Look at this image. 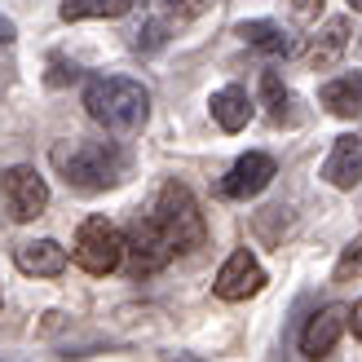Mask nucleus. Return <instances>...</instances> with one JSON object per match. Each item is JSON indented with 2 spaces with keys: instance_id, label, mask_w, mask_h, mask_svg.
<instances>
[{
  "instance_id": "obj_1",
  "label": "nucleus",
  "mask_w": 362,
  "mask_h": 362,
  "mask_svg": "<svg viewBox=\"0 0 362 362\" xmlns=\"http://www.w3.org/2000/svg\"><path fill=\"white\" fill-rule=\"evenodd\" d=\"M53 168L66 181L71 190L80 194H102L115 190L124 177H129V155H124L115 141H58L49 151Z\"/></svg>"
},
{
  "instance_id": "obj_2",
  "label": "nucleus",
  "mask_w": 362,
  "mask_h": 362,
  "mask_svg": "<svg viewBox=\"0 0 362 362\" xmlns=\"http://www.w3.org/2000/svg\"><path fill=\"white\" fill-rule=\"evenodd\" d=\"M84 111L93 124H102L106 133L115 137H129L146 129V115H151V93L146 84L137 80H124V76H98L84 84Z\"/></svg>"
},
{
  "instance_id": "obj_3",
  "label": "nucleus",
  "mask_w": 362,
  "mask_h": 362,
  "mask_svg": "<svg viewBox=\"0 0 362 362\" xmlns=\"http://www.w3.org/2000/svg\"><path fill=\"white\" fill-rule=\"evenodd\" d=\"M155 226L164 230V239L173 243V252H199L208 239V221H204V208H199V199L190 194V186H181V181H164L155 194Z\"/></svg>"
},
{
  "instance_id": "obj_4",
  "label": "nucleus",
  "mask_w": 362,
  "mask_h": 362,
  "mask_svg": "<svg viewBox=\"0 0 362 362\" xmlns=\"http://www.w3.org/2000/svg\"><path fill=\"white\" fill-rule=\"evenodd\" d=\"M129 257V247H124V230L115 221H106V216H84L80 230H76V265L84 274H111L119 269V261Z\"/></svg>"
},
{
  "instance_id": "obj_5",
  "label": "nucleus",
  "mask_w": 362,
  "mask_h": 362,
  "mask_svg": "<svg viewBox=\"0 0 362 362\" xmlns=\"http://www.w3.org/2000/svg\"><path fill=\"white\" fill-rule=\"evenodd\" d=\"M0 199H5L13 221H35L49 208V186L31 164H13L0 173Z\"/></svg>"
},
{
  "instance_id": "obj_6",
  "label": "nucleus",
  "mask_w": 362,
  "mask_h": 362,
  "mask_svg": "<svg viewBox=\"0 0 362 362\" xmlns=\"http://www.w3.org/2000/svg\"><path fill=\"white\" fill-rule=\"evenodd\" d=\"M124 247H129V269L141 279V274H155V269H164L177 252L173 243L164 239V230L155 226V216H133L129 230H124Z\"/></svg>"
},
{
  "instance_id": "obj_7",
  "label": "nucleus",
  "mask_w": 362,
  "mask_h": 362,
  "mask_svg": "<svg viewBox=\"0 0 362 362\" xmlns=\"http://www.w3.org/2000/svg\"><path fill=\"white\" fill-rule=\"evenodd\" d=\"M261 287H265V269L247 247H234L226 257V265L216 269V279H212V292L221 300H247V296H257Z\"/></svg>"
},
{
  "instance_id": "obj_8",
  "label": "nucleus",
  "mask_w": 362,
  "mask_h": 362,
  "mask_svg": "<svg viewBox=\"0 0 362 362\" xmlns=\"http://www.w3.org/2000/svg\"><path fill=\"white\" fill-rule=\"evenodd\" d=\"M274 177H279L274 155H265V151H247V155H239V159L230 164V173H226V181H221V190H226L230 199H257Z\"/></svg>"
},
{
  "instance_id": "obj_9",
  "label": "nucleus",
  "mask_w": 362,
  "mask_h": 362,
  "mask_svg": "<svg viewBox=\"0 0 362 362\" xmlns=\"http://www.w3.org/2000/svg\"><path fill=\"white\" fill-rule=\"evenodd\" d=\"M345 327H349V310H345V305H322V310L305 322V332H300V354L310 362H322L336 349V340L345 336Z\"/></svg>"
},
{
  "instance_id": "obj_10",
  "label": "nucleus",
  "mask_w": 362,
  "mask_h": 362,
  "mask_svg": "<svg viewBox=\"0 0 362 362\" xmlns=\"http://www.w3.org/2000/svg\"><path fill=\"white\" fill-rule=\"evenodd\" d=\"M322 177H327V186H336V190H354L362 181V137L358 133H340L332 141V155H327V164H322Z\"/></svg>"
},
{
  "instance_id": "obj_11",
  "label": "nucleus",
  "mask_w": 362,
  "mask_h": 362,
  "mask_svg": "<svg viewBox=\"0 0 362 362\" xmlns=\"http://www.w3.org/2000/svg\"><path fill=\"white\" fill-rule=\"evenodd\" d=\"M13 261L31 279H58L71 257H66V247L58 239H31V243H23V247L13 252Z\"/></svg>"
},
{
  "instance_id": "obj_12",
  "label": "nucleus",
  "mask_w": 362,
  "mask_h": 362,
  "mask_svg": "<svg viewBox=\"0 0 362 362\" xmlns=\"http://www.w3.org/2000/svg\"><path fill=\"white\" fill-rule=\"evenodd\" d=\"M234 35H239L243 45L269 53V58H292V53H296V40H292V35H287L279 23H265V18H247V23L234 27Z\"/></svg>"
},
{
  "instance_id": "obj_13",
  "label": "nucleus",
  "mask_w": 362,
  "mask_h": 362,
  "mask_svg": "<svg viewBox=\"0 0 362 362\" xmlns=\"http://www.w3.org/2000/svg\"><path fill=\"white\" fill-rule=\"evenodd\" d=\"M318 102L327 106L332 115L340 119H354L362 115V71H349V76H336L318 88Z\"/></svg>"
},
{
  "instance_id": "obj_14",
  "label": "nucleus",
  "mask_w": 362,
  "mask_h": 362,
  "mask_svg": "<svg viewBox=\"0 0 362 362\" xmlns=\"http://www.w3.org/2000/svg\"><path fill=\"white\" fill-rule=\"evenodd\" d=\"M208 111H212L216 124H221V133H239V129H247V119H252V98L243 93L239 84H226V88L212 93Z\"/></svg>"
},
{
  "instance_id": "obj_15",
  "label": "nucleus",
  "mask_w": 362,
  "mask_h": 362,
  "mask_svg": "<svg viewBox=\"0 0 362 362\" xmlns=\"http://www.w3.org/2000/svg\"><path fill=\"white\" fill-rule=\"evenodd\" d=\"M345 49H349V18H332V23L318 31L314 49H310V66L314 71H327V66L340 62V53H345Z\"/></svg>"
},
{
  "instance_id": "obj_16",
  "label": "nucleus",
  "mask_w": 362,
  "mask_h": 362,
  "mask_svg": "<svg viewBox=\"0 0 362 362\" xmlns=\"http://www.w3.org/2000/svg\"><path fill=\"white\" fill-rule=\"evenodd\" d=\"M133 0H62V23H84V18H124Z\"/></svg>"
},
{
  "instance_id": "obj_17",
  "label": "nucleus",
  "mask_w": 362,
  "mask_h": 362,
  "mask_svg": "<svg viewBox=\"0 0 362 362\" xmlns=\"http://www.w3.org/2000/svg\"><path fill=\"white\" fill-rule=\"evenodd\" d=\"M261 106L269 111V119L283 124V115H287V84H283L279 71H261Z\"/></svg>"
},
{
  "instance_id": "obj_18",
  "label": "nucleus",
  "mask_w": 362,
  "mask_h": 362,
  "mask_svg": "<svg viewBox=\"0 0 362 362\" xmlns=\"http://www.w3.org/2000/svg\"><path fill=\"white\" fill-rule=\"evenodd\" d=\"M332 279H336V283H354V279H362V234H358V239H354L345 252H340Z\"/></svg>"
},
{
  "instance_id": "obj_19",
  "label": "nucleus",
  "mask_w": 362,
  "mask_h": 362,
  "mask_svg": "<svg viewBox=\"0 0 362 362\" xmlns=\"http://www.w3.org/2000/svg\"><path fill=\"white\" fill-rule=\"evenodd\" d=\"M208 5H212V0H159V9H164L168 23H194Z\"/></svg>"
},
{
  "instance_id": "obj_20",
  "label": "nucleus",
  "mask_w": 362,
  "mask_h": 362,
  "mask_svg": "<svg viewBox=\"0 0 362 362\" xmlns=\"http://www.w3.org/2000/svg\"><path fill=\"white\" fill-rule=\"evenodd\" d=\"M133 35H137L133 45H137L141 53H151V49H159V45L168 40V23H159V18H151V23H141V27H137Z\"/></svg>"
},
{
  "instance_id": "obj_21",
  "label": "nucleus",
  "mask_w": 362,
  "mask_h": 362,
  "mask_svg": "<svg viewBox=\"0 0 362 362\" xmlns=\"http://www.w3.org/2000/svg\"><path fill=\"white\" fill-rule=\"evenodd\" d=\"M322 5L327 0H283V9L296 18V23H318L322 18Z\"/></svg>"
},
{
  "instance_id": "obj_22",
  "label": "nucleus",
  "mask_w": 362,
  "mask_h": 362,
  "mask_svg": "<svg viewBox=\"0 0 362 362\" xmlns=\"http://www.w3.org/2000/svg\"><path fill=\"white\" fill-rule=\"evenodd\" d=\"M18 40V27L9 23V18H0V45H13Z\"/></svg>"
},
{
  "instance_id": "obj_23",
  "label": "nucleus",
  "mask_w": 362,
  "mask_h": 362,
  "mask_svg": "<svg viewBox=\"0 0 362 362\" xmlns=\"http://www.w3.org/2000/svg\"><path fill=\"white\" fill-rule=\"evenodd\" d=\"M349 327H354V336L362 340V300L354 305V310H349Z\"/></svg>"
},
{
  "instance_id": "obj_24",
  "label": "nucleus",
  "mask_w": 362,
  "mask_h": 362,
  "mask_svg": "<svg viewBox=\"0 0 362 362\" xmlns=\"http://www.w3.org/2000/svg\"><path fill=\"white\" fill-rule=\"evenodd\" d=\"M164 362H204V358H194V354H168Z\"/></svg>"
},
{
  "instance_id": "obj_25",
  "label": "nucleus",
  "mask_w": 362,
  "mask_h": 362,
  "mask_svg": "<svg viewBox=\"0 0 362 362\" xmlns=\"http://www.w3.org/2000/svg\"><path fill=\"white\" fill-rule=\"evenodd\" d=\"M345 5H349V9H354V13H362V0H345Z\"/></svg>"
}]
</instances>
